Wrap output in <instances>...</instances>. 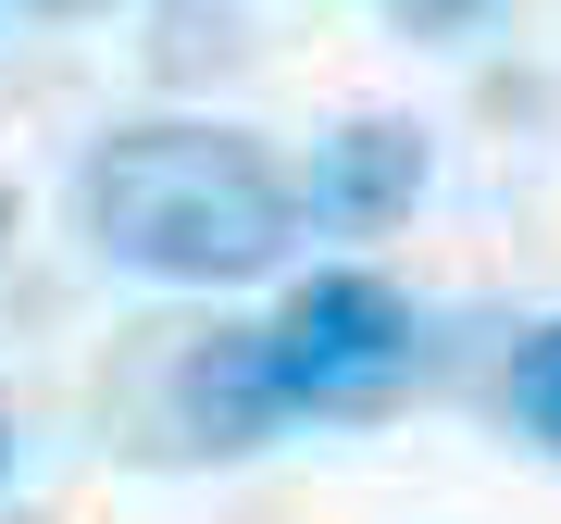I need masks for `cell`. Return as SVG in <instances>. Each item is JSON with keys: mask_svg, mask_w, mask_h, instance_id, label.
Here are the masks:
<instances>
[{"mask_svg": "<svg viewBox=\"0 0 561 524\" xmlns=\"http://www.w3.org/2000/svg\"><path fill=\"white\" fill-rule=\"evenodd\" d=\"M0 238H13V201H0Z\"/></svg>", "mask_w": 561, "mask_h": 524, "instance_id": "ba28073f", "label": "cell"}, {"mask_svg": "<svg viewBox=\"0 0 561 524\" xmlns=\"http://www.w3.org/2000/svg\"><path fill=\"white\" fill-rule=\"evenodd\" d=\"M412 201H424V138L400 113H362V125L324 138V162H312V213L324 225H400Z\"/></svg>", "mask_w": 561, "mask_h": 524, "instance_id": "3957f363", "label": "cell"}, {"mask_svg": "<svg viewBox=\"0 0 561 524\" xmlns=\"http://www.w3.org/2000/svg\"><path fill=\"white\" fill-rule=\"evenodd\" d=\"M512 412H524V437L561 449V324H537V338H524V363H512Z\"/></svg>", "mask_w": 561, "mask_h": 524, "instance_id": "5b68a950", "label": "cell"}, {"mask_svg": "<svg viewBox=\"0 0 561 524\" xmlns=\"http://www.w3.org/2000/svg\"><path fill=\"white\" fill-rule=\"evenodd\" d=\"M387 13H400V38H449V25H474L486 0H387Z\"/></svg>", "mask_w": 561, "mask_h": 524, "instance_id": "8992f818", "label": "cell"}, {"mask_svg": "<svg viewBox=\"0 0 561 524\" xmlns=\"http://www.w3.org/2000/svg\"><path fill=\"white\" fill-rule=\"evenodd\" d=\"M13 524H38V512H13Z\"/></svg>", "mask_w": 561, "mask_h": 524, "instance_id": "9c48e42d", "label": "cell"}, {"mask_svg": "<svg viewBox=\"0 0 561 524\" xmlns=\"http://www.w3.org/2000/svg\"><path fill=\"white\" fill-rule=\"evenodd\" d=\"M0 463H13V424H0Z\"/></svg>", "mask_w": 561, "mask_h": 524, "instance_id": "52a82bcc", "label": "cell"}, {"mask_svg": "<svg viewBox=\"0 0 561 524\" xmlns=\"http://www.w3.org/2000/svg\"><path fill=\"white\" fill-rule=\"evenodd\" d=\"M262 338V387H275V412H375L387 387L412 375V300L387 275H312L287 287L275 324H250Z\"/></svg>", "mask_w": 561, "mask_h": 524, "instance_id": "7a4b0ae2", "label": "cell"}, {"mask_svg": "<svg viewBox=\"0 0 561 524\" xmlns=\"http://www.w3.org/2000/svg\"><path fill=\"white\" fill-rule=\"evenodd\" d=\"M76 213L113 262L175 287H238L262 262H287V225H300L287 175L238 125H113L76 175Z\"/></svg>", "mask_w": 561, "mask_h": 524, "instance_id": "6da1fadb", "label": "cell"}, {"mask_svg": "<svg viewBox=\"0 0 561 524\" xmlns=\"http://www.w3.org/2000/svg\"><path fill=\"white\" fill-rule=\"evenodd\" d=\"M175 412H187V437H201V449H262L275 387H262V338H250V324L187 338V363H175Z\"/></svg>", "mask_w": 561, "mask_h": 524, "instance_id": "277c9868", "label": "cell"}]
</instances>
